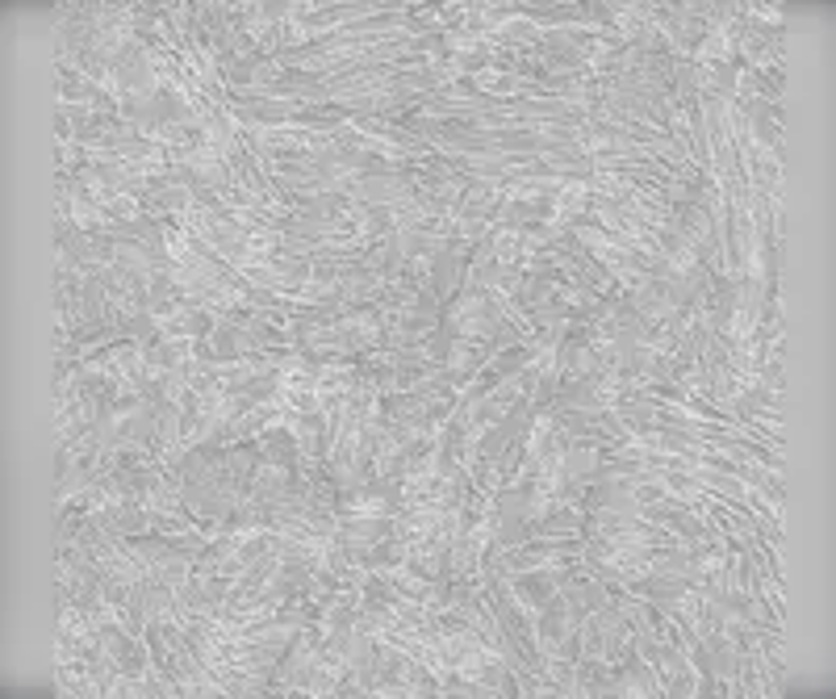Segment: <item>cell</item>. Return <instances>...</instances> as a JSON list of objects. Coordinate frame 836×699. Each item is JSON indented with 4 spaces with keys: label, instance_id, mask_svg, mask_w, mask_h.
<instances>
[{
    "label": "cell",
    "instance_id": "cell-1",
    "mask_svg": "<svg viewBox=\"0 0 836 699\" xmlns=\"http://www.w3.org/2000/svg\"><path fill=\"white\" fill-rule=\"evenodd\" d=\"M444 318H452V327L460 339H481V343H490L502 327L498 306L490 302V293H481V290L456 293L452 302L444 306Z\"/></svg>",
    "mask_w": 836,
    "mask_h": 699
},
{
    "label": "cell",
    "instance_id": "cell-2",
    "mask_svg": "<svg viewBox=\"0 0 836 699\" xmlns=\"http://www.w3.org/2000/svg\"><path fill=\"white\" fill-rule=\"evenodd\" d=\"M414 194V172H381V176H360L352 180L348 197L360 206H398Z\"/></svg>",
    "mask_w": 836,
    "mask_h": 699
},
{
    "label": "cell",
    "instance_id": "cell-3",
    "mask_svg": "<svg viewBox=\"0 0 836 699\" xmlns=\"http://www.w3.org/2000/svg\"><path fill=\"white\" fill-rule=\"evenodd\" d=\"M490 357H494V348H490V343L456 336V343H452V352H448V361H444V369H448L452 386L460 389L464 382H473L481 369H490Z\"/></svg>",
    "mask_w": 836,
    "mask_h": 699
},
{
    "label": "cell",
    "instance_id": "cell-4",
    "mask_svg": "<svg viewBox=\"0 0 836 699\" xmlns=\"http://www.w3.org/2000/svg\"><path fill=\"white\" fill-rule=\"evenodd\" d=\"M552 410H607L594 389V377H577V382H556Z\"/></svg>",
    "mask_w": 836,
    "mask_h": 699
},
{
    "label": "cell",
    "instance_id": "cell-5",
    "mask_svg": "<svg viewBox=\"0 0 836 699\" xmlns=\"http://www.w3.org/2000/svg\"><path fill=\"white\" fill-rule=\"evenodd\" d=\"M598 461H602V448H594V444H569V453H565V474H569V482H581L586 486V478L598 469Z\"/></svg>",
    "mask_w": 836,
    "mask_h": 699
},
{
    "label": "cell",
    "instance_id": "cell-6",
    "mask_svg": "<svg viewBox=\"0 0 836 699\" xmlns=\"http://www.w3.org/2000/svg\"><path fill=\"white\" fill-rule=\"evenodd\" d=\"M527 364H531V343H510V348H498L490 357V373L494 377H515V373H523Z\"/></svg>",
    "mask_w": 836,
    "mask_h": 699
}]
</instances>
